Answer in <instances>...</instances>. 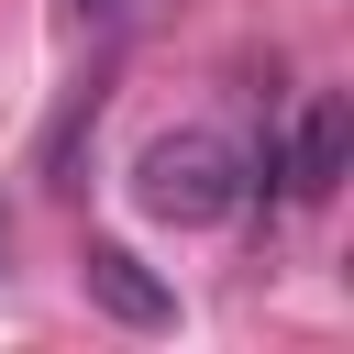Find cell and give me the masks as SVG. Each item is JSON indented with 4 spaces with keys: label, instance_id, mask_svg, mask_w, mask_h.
<instances>
[{
    "label": "cell",
    "instance_id": "cell-1",
    "mask_svg": "<svg viewBox=\"0 0 354 354\" xmlns=\"http://www.w3.org/2000/svg\"><path fill=\"white\" fill-rule=\"evenodd\" d=\"M133 199H144L155 221H177V232H210V221H232V210L254 199V166H243L232 133L177 122V133H155V144L133 155Z\"/></svg>",
    "mask_w": 354,
    "mask_h": 354
},
{
    "label": "cell",
    "instance_id": "cell-3",
    "mask_svg": "<svg viewBox=\"0 0 354 354\" xmlns=\"http://www.w3.org/2000/svg\"><path fill=\"white\" fill-rule=\"evenodd\" d=\"M77 288H88L122 332H166V321H177V288H166L133 243H88V254H77Z\"/></svg>",
    "mask_w": 354,
    "mask_h": 354
},
{
    "label": "cell",
    "instance_id": "cell-4",
    "mask_svg": "<svg viewBox=\"0 0 354 354\" xmlns=\"http://www.w3.org/2000/svg\"><path fill=\"white\" fill-rule=\"evenodd\" d=\"M66 11H77V22H100V33H122V22L144 11V0H66Z\"/></svg>",
    "mask_w": 354,
    "mask_h": 354
},
{
    "label": "cell",
    "instance_id": "cell-2",
    "mask_svg": "<svg viewBox=\"0 0 354 354\" xmlns=\"http://www.w3.org/2000/svg\"><path fill=\"white\" fill-rule=\"evenodd\" d=\"M343 166H354V100H343V88H310V100H299V133H288V155H277V177H288V199H332Z\"/></svg>",
    "mask_w": 354,
    "mask_h": 354
}]
</instances>
